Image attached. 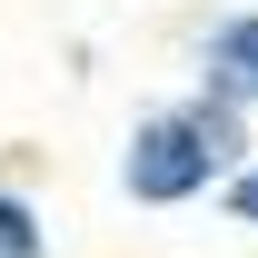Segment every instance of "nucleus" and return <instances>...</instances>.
<instances>
[{"mask_svg": "<svg viewBox=\"0 0 258 258\" xmlns=\"http://www.w3.org/2000/svg\"><path fill=\"white\" fill-rule=\"evenodd\" d=\"M0 258H40V228H30L20 199H0Z\"/></svg>", "mask_w": 258, "mask_h": 258, "instance_id": "obj_3", "label": "nucleus"}, {"mask_svg": "<svg viewBox=\"0 0 258 258\" xmlns=\"http://www.w3.org/2000/svg\"><path fill=\"white\" fill-rule=\"evenodd\" d=\"M209 70H219V90H228V99H258V10L219 30V50H209Z\"/></svg>", "mask_w": 258, "mask_h": 258, "instance_id": "obj_2", "label": "nucleus"}, {"mask_svg": "<svg viewBox=\"0 0 258 258\" xmlns=\"http://www.w3.org/2000/svg\"><path fill=\"white\" fill-rule=\"evenodd\" d=\"M238 139H228L219 109H179V119H149L129 139V199H189L209 169L228 159Z\"/></svg>", "mask_w": 258, "mask_h": 258, "instance_id": "obj_1", "label": "nucleus"}, {"mask_svg": "<svg viewBox=\"0 0 258 258\" xmlns=\"http://www.w3.org/2000/svg\"><path fill=\"white\" fill-rule=\"evenodd\" d=\"M228 209H238V219H258V169L238 179V189H228Z\"/></svg>", "mask_w": 258, "mask_h": 258, "instance_id": "obj_4", "label": "nucleus"}]
</instances>
